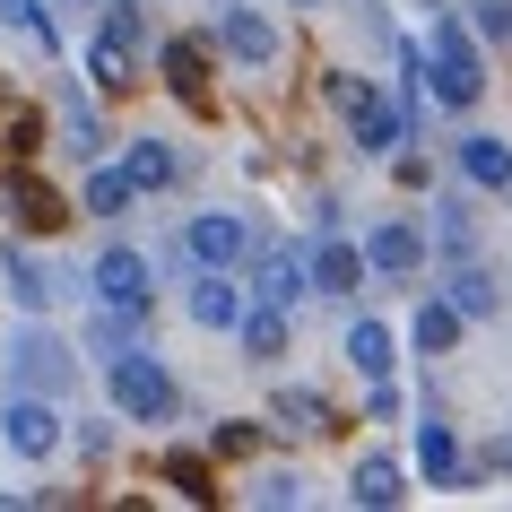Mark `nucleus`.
I'll use <instances>...</instances> for the list:
<instances>
[{
	"instance_id": "2eb2a0df",
	"label": "nucleus",
	"mask_w": 512,
	"mask_h": 512,
	"mask_svg": "<svg viewBox=\"0 0 512 512\" xmlns=\"http://www.w3.org/2000/svg\"><path fill=\"white\" fill-rule=\"evenodd\" d=\"M348 365L365 382H382V374H400V339H391V330L382 322H348Z\"/></svg>"
},
{
	"instance_id": "a878e982",
	"label": "nucleus",
	"mask_w": 512,
	"mask_h": 512,
	"mask_svg": "<svg viewBox=\"0 0 512 512\" xmlns=\"http://www.w3.org/2000/svg\"><path fill=\"white\" fill-rule=\"evenodd\" d=\"M0 27H27V44H53V18L35 0H0Z\"/></svg>"
},
{
	"instance_id": "423d86ee",
	"label": "nucleus",
	"mask_w": 512,
	"mask_h": 512,
	"mask_svg": "<svg viewBox=\"0 0 512 512\" xmlns=\"http://www.w3.org/2000/svg\"><path fill=\"white\" fill-rule=\"evenodd\" d=\"M183 252L200 261V270H235L243 252H252V226H243L235 209H200V217L183 226Z\"/></svg>"
},
{
	"instance_id": "6ab92c4d",
	"label": "nucleus",
	"mask_w": 512,
	"mask_h": 512,
	"mask_svg": "<svg viewBox=\"0 0 512 512\" xmlns=\"http://www.w3.org/2000/svg\"><path fill=\"white\" fill-rule=\"evenodd\" d=\"M0 278H9V304H18V313H44V304H53V278L35 270L27 252H9V261H0Z\"/></svg>"
},
{
	"instance_id": "7ed1b4c3",
	"label": "nucleus",
	"mask_w": 512,
	"mask_h": 512,
	"mask_svg": "<svg viewBox=\"0 0 512 512\" xmlns=\"http://www.w3.org/2000/svg\"><path fill=\"white\" fill-rule=\"evenodd\" d=\"M105 391H113V408H122V417H139V426H165V417H174V382H165L157 356H139V348H113Z\"/></svg>"
},
{
	"instance_id": "20e7f679",
	"label": "nucleus",
	"mask_w": 512,
	"mask_h": 512,
	"mask_svg": "<svg viewBox=\"0 0 512 512\" xmlns=\"http://www.w3.org/2000/svg\"><path fill=\"white\" fill-rule=\"evenodd\" d=\"M139 0H105V18H96V35H87V70L105 87H139Z\"/></svg>"
},
{
	"instance_id": "f3484780",
	"label": "nucleus",
	"mask_w": 512,
	"mask_h": 512,
	"mask_svg": "<svg viewBox=\"0 0 512 512\" xmlns=\"http://www.w3.org/2000/svg\"><path fill=\"white\" fill-rule=\"evenodd\" d=\"M460 322H469V313H460L452 296L417 304V348H426V356H452V348H460Z\"/></svg>"
},
{
	"instance_id": "9b49d317",
	"label": "nucleus",
	"mask_w": 512,
	"mask_h": 512,
	"mask_svg": "<svg viewBox=\"0 0 512 512\" xmlns=\"http://www.w3.org/2000/svg\"><path fill=\"white\" fill-rule=\"evenodd\" d=\"M243 287H235V270H209V278H191V322L200 330H235L243 322Z\"/></svg>"
},
{
	"instance_id": "dca6fc26",
	"label": "nucleus",
	"mask_w": 512,
	"mask_h": 512,
	"mask_svg": "<svg viewBox=\"0 0 512 512\" xmlns=\"http://www.w3.org/2000/svg\"><path fill=\"white\" fill-rule=\"evenodd\" d=\"M417 469H426L434 486H460V434L443 426V417H426V426H417Z\"/></svg>"
},
{
	"instance_id": "bb28decb",
	"label": "nucleus",
	"mask_w": 512,
	"mask_h": 512,
	"mask_svg": "<svg viewBox=\"0 0 512 512\" xmlns=\"http://www.w3.org/2000/svg\"><path fill=\"white\" fill-rule=\"evenodd\" d=\"M469 27H478L486 44H504L512 35V0H469Z\"/></svg>"
},
{
	"instance_id": "cd10ccee",
	"label": "nucleus",
	"mask_w": 512,
	"mask_h": 512,
	"mask_svg": "<svg viewBox=\"0 0 512 512\" xmlns=\"http://www.w3.org/2000/svg\"><path fill=\"white\" fill-rule=\"evenodd\" d=\"M278 426H330V408L313 400V391H287V400H278Z\"/></svg>"
},
{
	"instance_id": "6e6552de",
	"label": "nucleus",
	"mask_w": 512,
	"mask_h": 512,
	"mask_svg": "<svg viewBox=\"0 0 512 512\" xmlns=\"http://www.w3.org/2000/svg\"><path fill=\"white\" fill-rule=\"evenodd\" d=\"M217 44H226L243 70H270L278 61V27L261 18V9H226V18H217Z\"/></svg>"
},
{
	"instance_id": "f03ea898",
	"label": "nucleus",
	"mask_w": 512,
	"mask_h": 512,
	"mask_svg": "<svg viewBox=\"0 0 512 512\" xmlns=\"http://www.w3.org/2000/svg\"><path fill=\"white\" fill-rule=\"evenodd\" d=\"M330 105L348 113V131H356V148H365V157H391V148L408 139V113L391 105L382 87H365L356 70H330Z\"/></svg>"
},
{
	"instance_id": "1a4fd4ad",
	"label": "nucleus",
	"mask_w": 512,
	"mask_h": 512,
	"mask_svg": "<svg viewBox=\"0 0 512 512\" xmlns=\"http://www.w3.org/2000/svg\"><path fill=\"white\" fill-rule=\"evenodd\" d=\"M365 270H374V278H417V270H426V235H417V226H374Z\"/></svg>"
},
{
	"instance_id": "5701e85b",
	"label": "nucleus",
	"mask_w": 512,
	"mask_h": 512,
	"mask_svg": "<svg viewBox=\"0 0 512 512\" xmlns=\"http://www.w3.org/2000/svg\"><path fill=\"white\" fill-rule=\"evenodd\" d=\"M165 79L183 105H209V87H200V44H165Z\"/></svg>"
},
{
	"instance_id": "393cba45",
	"label": "nucleus",
	"mask_w": 512,
	"mask_h": 512,
	"mask_svg": "<svg viewBox=\"0 0 512 512\" xmlns=\"http://www.w3.org/2000/svg\"><path fill=\"white\" fill-rule=\"evenodd\" d=\"M452 304L469 313V322H478V313H495V304H504V287H495V270H460V278H452Z\"/></svg>"
},
{
	"instance_id": "c85d7f7f",
	"label": "nucleus",
	"mask_w": 512,
	"mask_h": 512,
	"mask_svg": "<svg viewBox=\"0 0 512 512\" xmlns=\"http://www.w3.org/2000/svg\"><path fill=\"white\" fill-rule=\"evenodd\" d=\"M296 495H304L296 478H261V486H252V504H296Z\"/></svg>"
},
{
	"instance_id": "c756f323",
	"label": "nucleus",
	"mask_w": 512,
	"mask_h": 512,
	"mask_svg": "<svg viewBox=\"0 0 512 512\" xmlns=\"http://www.w3.org/2000/svg\"><path fill=\"white\" fill-rule=\"evenodd\" d=\"M296 9H313V0H296Z\"/></svg>"
},
{
	"instance_id": "aec40b11",
	"label": "nucleus",
	"mask_w": 512,
	"mask_h": 512,
	"mask_svg": "<svg viewBox=\"0 0 512 512\" xmlns=\"http://www.w3.org/2000/svg\"><path fill=\"white\" fill-rule=\"evenodd\" d=\"M356 504H400L408 486H400V460H356V478H348Z\"/></svg>"
},
{
	"instance_id": "a211bd4d",
	"label": "nucleus",
	"mask_w": 512,
	"mask_h": 512,
	"mask_svg": "<svg viewBox=\"0 0 512 512\" xmlns=\"http://www.w3.org/2000/svg\"><path fill=\"white\" fill-rule=\"evenodd\" d=\"M61 374H70V365H61V348L44 339V330H27V339H18V382H35V391H61Z\"/></svg>"
},
{
	"instance_id": "9d476101",
	"label": "nucleus",
	"mask_w": 512,
	"mask_h": 512,
	"mask_svg": "<svg viewBox=\"0 0 512 512\" xmlns=\"http://www.w3.org/2000/svg\"><path fill=\"white\" fill-rule=\"evenodd\" d=\"M296 296H304V252L296 243H270L252 261V304H296Z\"/></svg>"
},
{
	"instance_id": "ddd939ff",
	"label": "nucleus",
	"mask_w": 512,
	"mask_h": 512,
	"mask_svg": "<svg viewBox=\"0 0 512 512\" xmlns=\"http://www.w3.org/2000/svg\"><path fill=\"white\" fill-rule=\"evenodd\" d=\"M460 174H469L478 191H512V139L469 131V139H460Z\"/></svg>"
},
{
	"instance_id": "f257e3e1",
	"label": "nucleus",
	"mask_w": 512,
	"mask_h": 512,
	"mask_svg": "<svg viewBox=\"0 0 512 512\" xmlns=\"http://www.w3.org/2000/svg\"><path fill=\"white\" fill-rule=\"evenodd\" d=\"M426 87L443 96V113H469V105L486 96L478 27H469V18H434V35H426Z\"/></svg>"
},
{
	"instance_id": "412c9836",
	"label": "nucleus",
	"mask_w": 512,
	"mask_h": 512,
	"mask_svg": "<svg viewBox=\"0 0 512 512\" xmlns=\"http://www.w3.org/2000/svg\"><path fill=\"white\" fill-rule=\"evenodd\" d=\"M131 174H122V165H87V209H96V217H122V209H131Z\"/></svg>"
},
{
	"instance_id": "39448f33",
	"label": "nucleus",
	"mask_w": 512,
	"mask_h": 512,
	"mask_svg": "<svg viewBox=\"0 0 512 512\" xmlns=\"http://www.w3.org/2000/svg\"><path fill=\"white\" fill-rule=\"evenodd\" d=\"M0 443H9L18 460H53V443H61L53 391H27V382H18V400L0 408Z\"/></svg>"
},
{
	"instance_id": "4be33fe9",
	"label": "nucleus",
	"mask_w": 512,
	"mask_h": 512,
	"mask_svg": "<svg viewBox=\"0 0 512 512\" xmlns=\"http://www.w3.org/2000/svg\"><path fill=\"white\" fill-rule=\"evenodd\" d=\"M122 174H131L139 191L174 183V148H165V139H131V157H122Z\"/></svg>"
},
{
	"instance_id": "b1692460",
	"label": "nucleus",
	"mask_w": 512,
	"mask_h": 512,
	"mask_svg": "<svg viewBox=\"0 0 512 512\" xmlns=\"http://www.w3.org/2000/svg\"><path fill=\"white\" fill-rule=\"evenodd\" d=\"M9 209L27 217V226H61V217H70V209H61V200H53V191H44V183H27V174L9 183Z\"/></svg>"
},
{
	"instance_id": "0eeeda50",
	"label": "nucleus",
	"mask_w": 512,
	"mask_h": 512,
	"mask_svg": "<svg viewBox=\"0 0 512 512\" xmlns=\"http://www.w3.org/2000/svg\"><path fill=\"white\" fill-rule=\"evenodd\" d=\"M96 304L105 313H148V261H139L131 243H113V252H96Z\"/></svg>"
},
{
	"instance_id": "f8f14e48",
	"label": "nucleus",
	"mask_w": 512,
	"mask_h": 512,
	"mask_svg": "<svg viewBox=\"0 0 512 512\" xmlns=\"http://www.w3.org/2000/svg\"><path fill=\"white\" fill-rule=\"evenodd\" d=\"M313 287H322V296H356V287H365V243L322 235L313 243Z\"/></svg>"
},
{
	"instance_id": "4468645a",
	"label": "nucleus",
	"mask_w": 512,
	"mask_h": 512,
	"mask_svg": "<svg viewBox=\"0 0 512 512\" xmlns=\"http://www.w3.org/2000/svg\"><path fill=\"white\" fill-rule=\"evenodd\" d=\"M243 356H252V365H278V356H287V304H243Z\"/></svg>"
}]
</instances>
